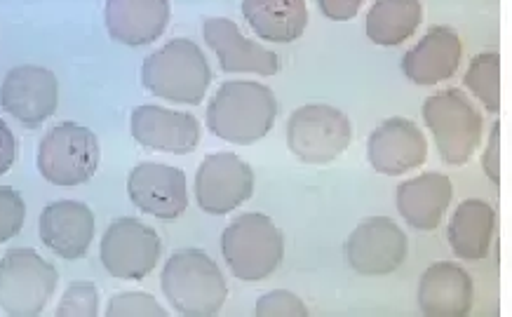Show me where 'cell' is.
Instances as JSON below:
<instances>
[{
    "label": "cell",
    "mask_w": 512,
    "mask_h": 317,
    "mask_svg": "<svg viewBox=\"0 0 512 317\" xmlns=\"http://www.w3.org/2000/svg\"><path fill=\"white\" fill-rule=\"evenodd\" d=\"M0 106L26 127L43 125L59 106L57 76L43 66H17L0 85Z\"/></svg>",
    "instance_id": "7c38bea8"
},
{
    "label": "cell",
    "mask_w": 512,
    "mask_h": 317,
    "mask_svg": "<svg viewBox=\"0 0 512 317\" xmlns=\"http://www.w3.org/2000/svg\"><path fill=\"white\" fill-rule=\"evenodd\" d=\"M59 282L57 268L36 249H10L0 259V308L8 315H40Z\"/></svg>",
    "instance_id": "52a82bcc"
},
{
    "label": "cell",
    "mask_w": 512,
    "mask_h": 317,
    "mask_svg": "<svg viewBox=\"0 0 512 317\" xmlns=\"http://www.w3.org/2000/svg\"><path fill=\"white\" fill-rule=\"evenodd\" d=\"M127 193L134 207L151 217L170 221L186 212L188 184L179 167L163 163H139L127 177Z\"/></svg>",
    "instance_id": "5bb4252c"
},
{
    "label": "cell",
    "mask_w": 512,
    "mask_h": 317,
    "mask_svg": "<svg viewBox=\"0 0 512 317\" xmlns=\"http://www.w3.org/2000/svg\"><path fill=\"white\" fill-rule=\"evenodd\" d=\"M202 36L219 59L226 73H256V76H275L280 69L278 55L266 50L256 40L240 33L238 24L226 17H210L202 24Z\"/></svg>",
    "instance_id": "2e32d148"
},
{
    "label": "cell",
    "mask_w": 512,
    "mask_h": 317,
    "mask_svg": "<svg viewBox=\"0 0 512 317\" xmlns=\"http://www.w3.org/2000/svg\"><path fill=\"white\" fill-rule=\"evenodd\" d=\"M221 252L238 280L259 282L275 273L285 256V238L271 217L259 212L242 214L221 235Z\"/></svg>",
    "instance_id": "5b68a950"
},
{
    "label": "cell",
    "mask_w": 512,
    "mask_h": 317,
    "mask_svg": "<svg viewBox=\"0 0 512 317\" xmlns=\"http://www.w3.org/2000/svg\"><path fill=\"white\" fill-rule=\"evenodd\" d=\"M40 240L62 259H83L94 240V214L85 202L57 200L40 214Z\"/></svg>",
    "instance_id": "e0dca14e"
},
{
    "label": "cell",
    "mask_w": 512,
    "mask_h": 317,
    "mask_svg": "<svg viewBox=\"0 0 512 317\" xmlns=\"http://www.w3.org/2000/svg\"><path fill=\"white\" fill-rule=\"evenodd\" d=\"M278 99L271 87L254 80H228L207 106V127L228 144L249 146L271 132Z\"/></svg>",
    "instance_id": "6da1fadb"
},
{
    "label": "cell",
    "mask_w": 512,
    "mask_h": 317,
    "mask_svg": "<svg viewBox=\"0 0 512 317\" xmlns=\"http://www.w3.org/2000/svg\"><path fill=\"white\" fill-rule=\"evenodd\" d=\"M498 226L496 209L484 200H466L451 214L449 245L458 259L480 261L491 252Z\"/></svg>",
    "instance_id": "7402d4cb"
},
{
    "label": "cell",
    "mask_w": 512,
    "mask_h": 317,
    "mask_svg": "<svg viewBox=\"0 0 512 317\" xmlns=\"http://www.w3.org/2000/svg\"><path fill=\"white\" fill-rule=\"evenodd\" d=\"M423 22L421 0H376L367 12V38L376 45H402Z\"/></svg>",
    "instance_id": "cb8c5ba5"
},
{
    "label": "cell",
    "mask_w": 512,
    "mask_h": 317,
    "mask_svg": "<svg viewBox=\"0 0 512 317\" xmlns=\"http://www.w3.org/2000/svg\"><path fill=\"white\" fill-rule=\"evenodd\" d=\"M101 263L118 280H144L160 261V238L144 221L123 217L101 238Z\"/></svg>",
    "instance_id": "9c48e42d"
},
{
    "label": "cell",
    "mask_w": 512,
    "mask_h": 317,
    "mask_svg": "<svg viewBox=\"0 0 512 317\" xmlns=\"http://www.w3.org/2000/svg\"><path fill=\"white\" fill-rule=\"evenodd\" d=\"M254 193V172L235 153H212L195 174V198L202 212L228 214Z\"/></svg>",
    "instance_id": "30bf717a"
},
{
    "label": "cell",
    "mask_w": 512,
    "mask_h": 317,
    "mask_svg": "<svg viewBox=\"0 0 512 317\" xmlns=\"http://www.w3.org/2000/svg\"><path fill=\"white\" fill-rule=\"evenodd\" d=\"M15 158H17L15 134H12L5 120H0V174H5L12 165H15Z\"/></svg>",
    "instance_id": "1f68e13d"
},
{
    "label": "cell",
    "mask_w": 512,
    "mask_h": 317,
    "mask_svg": "<svg viewBox=\"0 0 512 317\" xmlns=\"http://www.w3.org/2000/svg\"><path fill=\"white\" fill-rule=\"evenodd\" d=\"M409 240L388 217L365 219L346 240V259L360 275H390L402 266Z\"/></svg>",
    "instance_id": "8fae6325"
},
{
    "label": "cell",
    "mask_w": 512,
    "mask_h": 317,
    "mask_svg": "<svg viewBox=\"0 0 512 317\" xmlns=\"http://www.w3.org/2000/svg\"><path fill=\"white\" fill-rule=\"evenodd\" d=\"M141 83L160 99L198 106L212 83V69L193 40L177 38L144 59Z\"/></svg>",
    "instance_id": "3957f363"
},
{
    "label": "cell",
    "mask_w": 512,
    "mask_h": 317,
    "mask_svg": "<svg viewBox=\"0 0 512 317\" xmlns=\"http://www.w3.org/2000/svg\"><path fill=\"white\" fill-rule=\"evenodd\" d=\"M97 134L78 123H59L38 146V172L50 184L73 188L90 181L99 170Z\"/></svg>",
    "instance_id": "8992f818"
},
{
    "label": "cell",
    "mask_w": 512,
    "mask_h": 317,
    "mask_svg": "<svg viewBox=\"0 0 512 317\" xmlns=\"http://www.w3.org/2000/svg\"><path fill=\"white\" fill-rule=\"evenodd\" d=\"M466 87L482 101L489 113L501 111V57L498 52H482L470 62Z\"/></svg>",
    "instance_id": "d4e9b609"
},
{
    "label": "cell",
    "mask_w": 512,
    "mask_h": 317,
    "mask_svg": "<svg viewBox=\"0 0 512 317\" xmlns=\"http://www.w3.org/2000/svg\"><path fill=\"white\" fill-rule=\"evenodd\" d=\"M256 315L261 317H303L308 315L306 303L287 289H275L256 301Z\"/></svg>",
    "instance_id": "f1b7e54d"
},
{
    "label": "cell",
    "mask_w": 512,
    "mask_h": 317,
    "mask_svg": "<svg viewBox=\"0 0 512 317\" xmlns=\"http://www.w3.org/2000/svg\"><path fill=\"white\" fill-rule=\"evenodd\" d=\"M130 132L137 144L160 153L186 155L193 153L200 144L198 118L153 104L137 106L132 111Z\"/></svg>",
    "instance_id": "9a60e30c"
},
{
    "label": "cell",
    "mask_w": 512,
    "mask_h": 317,
    "mask_svg": "<svg viewBox=\"0 0 512 317\" xmlns=\"http://www.w3.org/2000/svg\"><path fill=\"white\" fill-rule=\"evenodd\" d=\"M367 160L379 174L400 177L428 160V139L409 118H388L369 134Z\"/></svg>",
    "instance_id": "4fadbf2b"
},
{
    "label": "cell",
    "mask_w": 512,
    "mask_h": 317,
    "mask_svg": "<svg viewBox=\"0 0 512 317\" xmlns=\"http://www.w3.org/2000/svg\"><path fill=\"white\" fill-rule=\"evenodd\" d=\"M454 198V186L447 174L423 172L397 186L395 202L402 219L416 231H435Z\"/></svg>",
    "instance_id": "44dd1931"
},
{
    "label": "cell",
    "mask_w": 512,
    "mask_h": 317,
    "mask_svg": "<svg viewBox=\"0 0 512 317\" xmlns=\"http://www.w3.org/2000/svg\"><path fill=\"white\" fill-rule=\"evenodd\" d=\"M365 0H318V8L322 15L332 22H348L360 12Z\"/></svg>",
    "instance_id": "4dcf8cb0"
},
{
    "label": "cell",
    "mask_w": 512,
    "mask_h": 317,
    "mask_svg": "<svg viewBox=\"0 0 512 317\" xmlns=\"http://www.w3.org/2000/svg\"><path fill=\"white\" fill-rule=\"evenodd\" d=\"M26 205L22 193L0 186V242H8L24 228Z\"/></svg>",
    "instance_id": "4316f807"
},
{
    "label": "cell",
    "mask_w": 512,
    "mask_h": 317,
    "mask_svg": "<svg viewBox=\"0 0 512 317\" xmlns=\"http://www.w3.org/2000/svg\"><path fill=\"white\" fill-rule=\"evenodd\" d=\"M419 308L430 317H463L473 310V278L449 261L433 263L419 280Z\"/></svg>",
    "instance_id": "d6986e66"
},
{
    "label": "cell",
    "mask_w": 512,
    "mask_h": 317,
    "mask_svg": "<svg viewBox=\"0 0 512 317\" xmlns=\"http://www.w3.org/2000/svg\"><path fill=\"white\" fill-rule=\"evenodd\" d=\"M160 287L179 315H217L228 299V285L221 268L200 249H181L167 259Z\"/></svg>",
    "instance_id": "7a4b0ae2"
},
{
    "label": "cell",
    "mask_w": 512,
    "mask_h": 317,
    "mask_svg": "<svg viewBox=\"0 0 512 317\" xmlns=\"http://www.w3.org/2000/svg\"><path fill=\"white\" fill-rule=\"evenodd\" d=\"M242 15L268 43H294L308 26L306 0H242Z\"/></svg>",
    "instance_id": "603a6c76"
},
{
    "label": "cell",
    "mask_w": 512,
    "mask_h": 317,
    "mask_svg": "<svg viewBox=\"0 0 512 317\" xmlns=\"http://www.w3.org/2000/svg\"><path fill=\"white\" fill-rule=\"evenodd\" d=\"M170 0H106V29L116 43L141 47L163 36L170 24Z\"/></svg>",
    "instance_id": "ffe728a7"
},
{
    "label": "cell",
    "mask_w": 512,
    "mask_h": 317,
    "mask_svg": "<svg viewBox=\"0 0 512 317\" xmlns=\"http://www.w3.org/2000/svg\"><path fill=\"white\" fill-rule=\"evenodd\" d=\"M482 167H484V174L494 181V186H501V123H498V120L494 123V127H491L489 144L484 148Z\"/></svg>",
    "instance_id": "f546056e"
},
{
    "label": "cell",
    "mask_w": 512,
    "mask_h": 317,
    "mask_svg": "<svg viewBox=\"0 0 512 317\" xmlns=\"http://www.w3.org/2000/svg\"><path fill=\"white\" fill-rule=\"evenodd\" d=\"M353 139L343 111L327 104H306L289 116L287 146L306 165H327L341 158Z\"/></svg>",
    "instance_id": "ba28073f"
},
{
    "label": "cell",
    "mask_w": 512,
    "mask_h": 317,
    "mask_svg": "<svg viewBox=\"0 0 512 317\" xmlns=\"http://www.w3.org/2000/svg\"><path fill=\"white\" fill-rule=\"evenodd\" d=\"M463 45L451 26H433L402 59V71L416 85H437L449 80L461 66Z\"/></svg>",
    "instance_id": "ac0fdd59"
},
{
    "label": "cell",
    "mask_w": 512,
    "mask_h": 317,
    "mask_svg": "<svg viewBox=\"0 0 512 317\" xmlns=\"http://www.w3.org/2000/svg\"><path fill=\"white\" fill-rule=\"evenodd\" d=\"M97 313H99V289L97 285H92V282L87 280L73 282V285L64 292L57 308V315L62 317H69V315L94 317Z\"/></svg>",
    "instance_id": "484cf974"
},
{
    "label": "cell",
    "mask_w": 512,
    "mask_h": 317,
    "mask_svg": "<svg viewBox=\"0 0 512 317\" xmlns=\"http://www.w3.org/2000/svg\"><path fill=\"white\" fill-rule=\"evenodd\" d=\"M423 120L433 132L444 165L458 167L473 158L482 141L484 120L477 106L456 87L423 101Z\"/></svg>",
    "instance_id": "277c9868"
},
{
    "label": "cell",
    "mask_w": 512,
    "mask_h": 317,
    "mask_svg": "<svg viewBox=\"0 0 512 317\" xmlns=\"http://www.w3.org/2000/svg\"><path fill=\"white\" fill-rule=\"evenodd\" d=\"M106 315L109 317H130V315H139V317H163L165 308L153 299L151 294L144 292H123L111 296L109 306H106Z\"/></svg>",
    "instance_id": "83f0119b"
}]
</instances>
